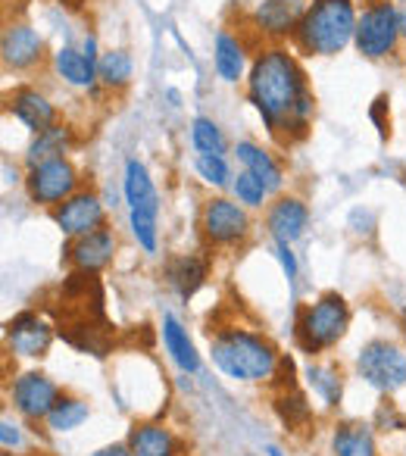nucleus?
Wrapping results in <instances>:
<instances>
[{"label": "nucleus", "mask_w": 406, "mask_h": 456, "mask_svg": "<svg viewBox=\"0 0 406 456\" xmlns=\"http://www.w3.org/2000/svg\"><path fill=\"white\" fill-rule=\"evenodd\" d=\"M385 107H387V97H385V94H381V97H378V101H375V103H372V119H375V126H378L381 138H387V122H385V119H381V110H385Z\"/></svg>", "instance_id": "obj_37"}, {"label": "nucleus", "mask_w": 406, "mask_h": 456, "mask_svg": "<svg viewBox=\"0 0 406 456\" xmlns=\"http://www.w3.org/2000/svg\"><path fill=\"white\" fill-rule=\"evenodd\" d=\"M275 254H279V263H281V269H285L288 281H294V279H297V260H294V250H291V244H285V241H275Z\"/></svg>", "instance_id": "obj_35"}, {"label": "nucleus", "mask_w": 406, "mask_h": 456, "mask_svg": "<svg viewBox=\"0 0 406 456\" xmlns=\"http://www.w3.org/2000/svg\"><path fill=\"white\" fill-rule=\"evenodd\" d=\"M275 412L279 419L285 422V428L300 431V428H310L313 422V410L306 403V394H300L297 387H288L275 397Z\"/></svg>", "instance_id": "obj_27"}, {"label": "nucleus", "mask_w": 406, "mask_h": 456, "mask_svg": "<svg viewBox=\"0 0 406 456\" xmlns=\"http://www.w3.org/2000/svg\"><path fill=\"white\" fill-rule=\"evenodd\" d=\"M331 453L335 456H378L375 453V437L369 425L362 422H344L335 428L331 437Z\"/></svg>", "instance_id": "obj_22"}, {"label": "nucleus", "mask_w": 406, "mask_h": 456, "mask_svg": "<svg viewBox=\"0 0 406 456\" xmlns=\"http://www.w3.org/2000/svg\"><path fill=\"white\" fill-rule=\"evenodd\" d=\"M163 344L182 372H197L200 369V356L194 350V341H191L188 331L182 329V322L175 316H163Z\"/></svg>", "instance_id": "obj_21"}, {"label": "nucleus", "mask_w": 406, "mask_h": 456, "mask_svg": "<svg viewBox=\"0 0 406 456\" xmlns=\"http://www.w3.org/2000/svg\"><path fill=\"white\" fill-rule=\"evenodd\" d=\"M97 78L107 88H126L132 82V57L126 51H107L97 60Z\"/></svg>", "instance_id": "obj_29"}, {"label": "nucleus", "mask_w": 406, "mask_h": 456, "mask_svg": "<svg viewBox=\"0 0 406 456\" xmlns=\"http://www.w3.org/2000/svg\"><path fill=\"white\" fill-rule=\"evenodd\" d=\"M53 341V325H47L38 313H20L7 322V347L16 356H45Z\"/></svg>", "instance_id": "obj_12"}, {"label": "nucleus", "mask_w": 406, "mask_h": 456, "mask_svg": "<svg viewBox=\"0 0 406 456\" xmlns=\"http://www.w3.org/2000/svg\"><path fill=\"white\" fill-rule=\"evenodd\" d=\"M122 191H126V200H128V207H132V209L159 207L157 188H153V182H150V175H147L144 163H138V159H128V163H126Z\"/></svg>", "instance_id": "obj_24"}, {"label": "nucleus", "mask_w": 406, "mask_h": 456, "mask_svg": "<svg viewBox=\"0 0 406 456\" xmlns=\"http://www.w3.org/2000/svg\"><path fill=\"white\" fill-rule=\"evenodd\" d=\"M166 285L172 288V291L178 294V297L188 300L191 294L197 291V288L203 285V279H207V263L200 260V256L188 254V256H175V260L166 263Z\"/></svg>", "instance_id": "obj_18"}, {"label": "nucleus", "mask_w": 406, "mask_h": 456, "mask_svg": "<svg viewBox=\"0 0 406 456\" xmlns=\"http://www.w3.org/2000/svg\"><path fill=\"white\" fill-rule=\"evenodd\" d=\"M10 397H13V406L22 419L38 422V419L51 416V410L57 406L60 387L45 372H22L10 385Z\"/></svg>", "instance_id": "obj_9"}, {"label": "nucleus", "mask_w": 406, "mask_h": 456, "mask_svg": "<svg viewBox=\"0 0 406 456\" xmlns=\"http://www.w3.org/2000/svg\"><path fill=\"white\" fill-rule=\"evenodd\" d=\"M53 222L63 235L85 238L97 228H103V203L91 191H78V194L66 197L57 209H53Z\"/></svg>", "instance_id": "obj_10"}, {"label": "nucleus", "mask_w": 406, "mask_h": 456, "mask_svg": "<svg viewBox=\"0 0 406 456\" xmlns=\"http://www.w3.org/2000/svg\"><path fill=\"white\" fill-rule=\"evenodd\" d=\"M248 456H254V453H248Z\"/></svg>", "instance_id": "obj_40"}, {"label": "nucleus", "mask_w": 406, "mask_h": 456, "mask_svg": "<svg viewBox=\"0 0 406 456\" xmlns=\"http://www.w3.org/2000/svg\"><path fill=\"white\" fill-rule=\"evenodd\" d=\"M57 335L66 338L72 347L91 356H107L113 350V325L103 313V288L97 281V273H76L63 281L57 304H47Z\"/></svg>", "instance_id": "obj_2"}, {"label": "nucleus", "mask_w": 406, "mask_h": 456, "mask_svg": "<svg viewBox=\"0 0 406 456\" xmlns=\"http://www.w3.org/2000/svg\"><path fill=\"white\" fill-rule=\"evenodd\" d=\"M304 13V0H263L256 7V26H260V32L272 35V38H285V35L297 32Z\"/></svg>", "instance_id": "obj_14"}, {"label": "nucleus", "mask_w": 406, "mask_h": 456, "mask_svg": "<svg viewBox=\"0 0 406 456\" xmlns=\"http://www.w3.org/2000/svg\"><path fill=\"white\" fill-rule=\"evenodd\" d=\"M400 38L403 35H400L397 7H394L391 0H372L360 13V20H356L353 45L366 60H381L387 53H394Z\"/></svg>", "instance_id": "obj_6"}, {"label": "nucleus", "mask_w": 406, "mask_h": 456, "mask_svg": "<svg viewBox=\"0 0 406 456\" xmlns=\"http://www.w3.org/2000/svg\"><path fill=\"white\" fill-rule=\"evenodd\" d=\"M41 51H45V41L32 26H10L0 47L7 69H32L41 60Z\"/></svg>", "instance_id": "obj_15"}, {"label": "nucleus", "mask_w": 406, "mask_h": 456, "mask_svg": "<svg viewBox=\"0 0 406 456\" xmlns=\"http://www.w3.org/2000/svg\"><path fill=\"white\" fill-rule=\"evenodd\" d=\"M194 169H197V175H200L207 184H213V188H225L231 178L225 157H216V153H197Z\"/></svg>", "instance_id": "obj_33"}, {"label": "nucleus", "mask_w": 406, "mask_h": 456, "mask_svg": "<svg viewBox=\"0 0 406 456\" xmlns=\"http://www.w3.org/2000/svg\"><path fill=\"white\" fill-rule=\"evenodd\" d=\"M356 369L360 375L375 387V391L394 394L406 385V354L397 344L372 341L360 350L356 356Z\"/></svg>", "instance_id": "obj_7"}, {"label": "nucleus", "mask_w": 406, "mask_h": 456, "mask_svg": "<svg viewBox=\"0 0 406 456\" xmlns=\"http://www.w3.org/2000/svg\"><path fill=\"white\" fill-rule=\"evenodd\" d=\"M397 20H400V35L406 38V0H400L397 4Z\"/></svg>", "instance_id": "obj_39"}, {"label": "nucleus", "mask_w": 406, "mask_h": 456, "mask_svg": "<svg viewBox=\"0 0 406 456\" xmlns=\"http://www.w3.org/2000/svg\"><path fill=\"white\" fill-rule=\"evenodd\" d=\"M134 456H178V441L163 425H134L128 435Z\"/></svg>", "instance_id": "obj_20"}, {"label": "nucleus", "mask_w": 406, "mask_h": 456, "mask_svg": "<svg viewBox=\"0 0 406 456\" xmlns=\"http://www.w3.org/2000/svg\"><path fill=\"white\" fill-rule=\"evenodd\" d=\"M250 219L235 200L229 197H213L203 207V232L213 244H238L248 235Z\"/></svg>", "instance_id": "obj_11"}, {"label": "nucleus", "mask_w": 406, "mask_h": 456, "mask_svg": "<svg viewBox=\"0 0 406 456\" xmlns=\"http://www.w3.org/2000/svg\"><path fill=\"white\" fill-rule=\"evenodd\" d=\"M157 216H159V207H141V209H132V216H128L132 235L138 238V244L147 254L157 250Z\"/></svg>", "instance_id": "obj_32"}, {"label": "nucleus", "mask_w": 406, "mask_h": 456, "mask_svg": "<svg viewBox=\"0 0 406 456\" xmlns=\"http://www.w3.org/2000/svg\"><path fill=\"white\" fill-rule=\"evenodd\" d=\"M213 66H216L219 78L229 85L241 82L244 78V66H248V57H244V45L238 38H231L229 32L219 28L216 41H213Z\"/></svg>", "instance_id": "obj_19"}, {"label": "nucleus", "mask_w": 406, "mask_h": 456, "mask_svg": "<svg viewBox=\"0 0 406 456\" xmlns=\"http://www.w3.org/2000/svg\"><path fill=\"white\" fill-rule=\"evenodd\" d=\"M88 416H91V406L85 403V400L60 394L57 406H53L51 416H47V425H51V431H72V428H78Z\"/></svg>", "instance_id": "obj_28"}, {"label": "nucleus", "mask_w": 406, "mask_h": 456, "mask_svg": "<svg viewBox=\"0 0 406 456\" xmlns=\"http://www.w3.org/2000/svg\"><path fill=\"white\" fill-rule=\"evenodd\" d=\"M94 456H134L128 444H110V447H101Z\"/></svg>", "instance_id": "obj_38"}, {"label": "nucleus", "mask_w": 406, "mask_h": 456, "mask_svg": "<svg viewBox=\"0 0 406 456\" xmlns=\"http://www.w3.org/2000/svg\"><path fill=\"white\" fill-rule=\"evenodd\" d=\"M306 222H310V209H306V203L297 200V197H279L266 213L269 235L285 244L297 241V238L304 235Z\"/></svg>", "instance_id": "obj_13"}, {"label": "nucleus", "mask_w": 406, "mask_h": 456, "mask_svg": "<svg viewBox=\"0 0 406 456\" xmlns=\"http://www.w3.org/2000/svg\"><path fill=\"white\" fill-rule=\"evenodd\" d=\"M210 356L219 372L235 381H266L279 369V354L266 338L244 329H223L210 341Z\"/></svg>", "instance_id": "obj_3"}, {"label": "nucleus", "mask_w": 406, "mask_h": 456, "mask_svg": "<svg viewBox=\"0 0 406 456\" xmlns=\"http://www.w3.org/2000/svg\"><path fill=\"white\" fill-rule=\"evenodd\" d=\"M306 385H310L329 406L341 403L344 381H341V372H337L335 366H310L306 369Z\"/></svg>", "instance_id": "obj_30"}, {"label": "nucleus", "mask_w": 406, "mask_h": 456, "mask_svg": "<svg viewBox=\"0 0 406 456\" xmlns=\"http://www.w3.org/2000/svg\"><path fill=\"white\" fill-rule=\"evenodd\" d=\"M235 157L248 166V172H254V175L266 184V191H279L281 188V182H285V178H281V169H279V163L272 159V153H266L263 147L250 144V141H241V144L235 147Z\"/></svg>", "instance_id": "obj_23"}, {"label": "nucleus", "mask_w": 406, "mask_h": 456, "mask_svg": "<svg viewBox=\"0 0 406 456\" xmlns=\"http://www.w3.org/2000/svg\"><path fill=\"white\" fill-rule=\"evenodd\" d=\"M231 188H235V197L238 203H244V207H263V200H266V184L260 182V178L254 175V172L244 169L241 175L231 182Z\"/></svg>", "instance_id": "obj_34"}, {"label": "nucleus", "mask_w": 406, "mask_h": 456, "mask_svg": "<svg viewBox=\"0 0 406 456\" xmlns=\"http://www.w3.org/2000/svg\"><path fill=\"white\" fill-rule=\"evenodd\" d=\"M0 444H4V447H20V425L16 422H10V419H4V422H0Z\"/></svg>", "instance_id": "obj_36"}, {"label": "nucleus", "mask_w": 406, "mask_h": 456, "mask_svg": "<svg viewBox=\"0 0 406 456\" xmlns=\"http://www.w3.org/2000/svg\"><path fill=\"white\" fill-rule=\"evenodd\" d=\"M69 138H72V132L66 126H60V122L35 134L32 147H28V169H32V166H38V163H47V159L63 157Z\"/></svg>", "instance_id": "obj_26"}, {"label": "nucleus", "mask_w": 406, "mask_h": 456, "mask_svg": "<svg viewBox=\"0 0 406 456\" xmlns=\"http://www.w3.org/2000/svg\"><path fill=\"white\" fill-rule=\"evenodd\" d=\"M356 10L353 0H313L306 7L304 20H300L297 45L306 53H316V57H335L344 47L353 41L356 35Z\"/></svg>", "instance_id": "obj_4"}, {"label": "nucleus", "mask_w": 406, "mask_h": 456, "mask_svg": "<svg viewBox=\"0 0 406 456\" xmlns=\"http://www.w3.org/2000/svg\"><path fill=\"white\" fill-rule=\"evenodd\" d=\"M113 254H116V235L110 228H97V232H91V235L78 238V241L72 244L69 260H72V266L82 269V273H101V269L113 260Z\"/></svg>", "instance_id": "obj_16"}, {"label": "nucleus", "mask_w": 406, "mask_h": 456, "mask_svg": "<svg viewBox=\"0 0 406 456\" xmlns=\"http://www.w3.org/2000/svg\"><path fill=\"white\" fill-rule=\"evenodd\" d=\"M350 325V310H347V300L341 294L329 291L310 304L297 319V344L306 350V354H322L329 350L331 344H337L344 338Z\"/></svg>", "instance_id": "obj_5"}, {"label": "nucleus", "mask_w": 406, "mask_h": 456, "mask_svg": "<svg viewBox=\"0 0 406 456\" xmlns=\"http://www.w3.org/2000/svg\"><path fill=\"white\" fill-rule=\"evenodd\" d=\"M10 110H13L16 119L26 128H32L35 134L57 126V110H53V103L35 88H16L13 94H10Z\"/></svg>", "instance_id": "obj_17"}, {"label": "nucleus", "mask_w": 406, "mask_h": 456, "mask_svg": "<svg viewBox=\"0 0 406 456\" xmlns=\"http://www.w3.org/2000/svg\"><path fill=\"white\" fill-rule=\"evenodd\" d=\"M53 66H57L60 78L76 85V88H91L97 78V66L88 63V57L82 51H76V47H60L57 57H53Z\"/></svg>", "instance_id": "obj_25"}, {"label": "nucleus", "mask_w": 406, "mask_h": 456, "mask_svg": "<svg viewBox=\"0 0 406 456\" xmlns=\"http://www.w3.org/2000/svg\"><path fill=\"white\" fill-rule=\"evenodd\" d=\"M76 184H78L76 169H72V163H69V159H63V157L32 166V169H28V175H26L28 197H32L38 207H53V203H63L66 197L76 194Z\"/></svg>", "instance_id": "obj_8"}, {"label": "nucleus", "mask_w": 406, "mask_h": 456, "mask_svg": "<svg viewBox=\"0 0 406 456\" xmlns=\"http://www.w3.org/2000/svg\"><path fill=\"white\" fill-rule=\"evenodd\" d=\"M248 97L281 144L304 138L310 128L316 101L300 63L285 47H266L254 60L248 76Z\"/></svg>", "instance_id": "obj_1"}, {"label": "nucleus", "mask_w": 406, "mask_h": 456, "mask_svg": "<svg viewBox=\"0 0 406 456\" xmlns=\"http://www.w3.org/2000/svg\"><path fill=\"white\" fill-rule=\"evenodd\" d=\"M191 144L197 147V153H216V157L225 153L223 128L213 119H207V116H197V119L191 122Z\"/></svg>", "instance_id": "obj_31"}]
</instances>
